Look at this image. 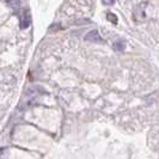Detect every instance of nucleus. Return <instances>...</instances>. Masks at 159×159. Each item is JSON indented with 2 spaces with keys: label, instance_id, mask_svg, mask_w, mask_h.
<instances>
[{
  "label": "nucleus",
  "instance_id": "20e7f679",
  "mask_svg": "<svg viewBox=\"0 0 159 159\" xmlns=\"http://www.w3.org/2000/svg\"><path fill=\"white\" fill-rule=\"evenodd\" d=\"M112 47H114V49H115L116 52H122V50H125V48H126V41L125 40L115 41L114 44H112Z\"/></svg>",
  "mask_w": 159,
  "mask_h": 159
},
{
  "label": "nucleus",
  "instance_id": "f257e3e1",
  "mask_svg": "<svg viewBox=\"0 0 159 159\" xmlns=\"http://www.w3.org/2000/svg\"><path fill=\"white\" fill-rule=\"evenodd\" d=\"M18 16H19V19H20V28H22V29L29 28V25L31 23V17H30L29 11L22 10V11L18 13Z\"/></svg>",
  "mask_w": 159,
  "mask_h": 159
},
{
  "label": "nucleus",
  "instance_id": "423d86ee",
  "mask_svg": "<svg viewBox=\"0 0 159 159\" xmlns=\"http://www.w3.org/2000/svg\"><path fill=\"white\" fill-rule=\"evenodd\" d=\"M102 2H103L105 6H110V5H114L115 0H102Z\"/></svg>",
  "mask_w": 159,
  "mask_h": 159
},
{
  "label": "nucleus",
  "instance_id": "f03ea898",
  "mask_svg": "<svg viewBox=\"0 0 159 159\" xmlns=\"http://www.w3.org/2000/svg\"><path fill=\"white\" fill-rule=\"evenodd\" d=\"M85 40L89 42H93V43H104V40L101 37L98 30H92L88 32V35L85 36Z\"/></svg>",
  "mask_w": 159,
  "mask_h": 159
},
{
  "label": "nucleus",
  "instance_id": "39448f33",
  "mask_svg": "<svg viewBox=\"0 0 159 159\" xmlns=\"http://www.w3.org/2000/svg\"><path fill=\"white\" fill-rule=\"evenodd\" d=\"M107 18H108V20L111 22L112 24H117V17L115 16L114 13H111V12H108V13H107Z\"/></svg>",
  "mask_w": 159,
  "mask_h": 159
},
{
  "label": "nucleus",
  "instance_id": "7ed1b4c3",
  "mask_svg": "<svg viewBox=\"0 0 159 159\" xmlns=\"http://www.w3.org/2000/svg\"><path fill=\"white\" fill-rule=\"evenodd\" d=\"M6 2H7L8 5L15 10V12H16L17 15L22 11V7H20V1H19V0H6Z\"/></svg>",
  "mask_w": 159,
  "mask_h": 159
}]
</instances>
